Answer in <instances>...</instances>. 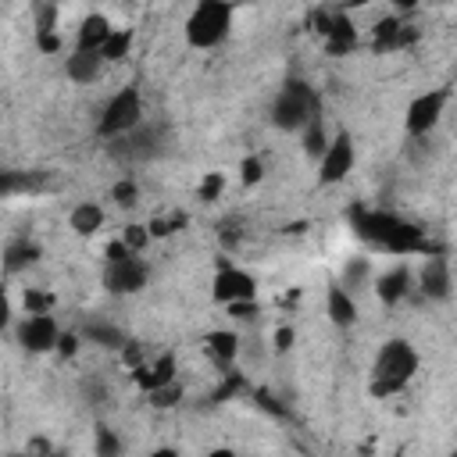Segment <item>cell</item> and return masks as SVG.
Segmentation results:
<instances>
[{"instance_id":"cell-1","label":"cell","mask_w":457,"mask_h":457,"mask_svg":"<svg viewBox=\"0 0 457 457\" xmlns=\"http://www.w3.org/2000/svg\"><path fill=\"white\" fill-rule=\"evenodd\" d=\"M350 228L361 243H368L371 250L393 253V257H411V253H443V246L411 218L382 211V207H368V204H353L346 211Z\"/></svg>"},{"instance_id":"cell-2","label":"cell","mask_w":457,"mask_h":457,"mask_svg":"<svg viewBox=\"0 0 457 457\" xmlns=\"http://www.w3.org/2000/svg\"><path fill=\"white\" fill-rule=\"evenodd\" d=\"M421 368V357L414 350L411 339L403 336H389L378 350H375V361H371V375H368V393L375 400H386V396H396L411 386V378L418 375Z\"/></svg>"},{"instance_id":"cell-3","label":"cell","mask_w":457,"mask_h":457,"mask_svg":"<svg viewBox=\"0 0 457 457\" xmlns=\"http://www.w3.org/2000/svg\"><path fill=\"white\" fill-rule=\"evenodd\" d=\"M318 114H321L318 89H314L311 82L289 75V79L278 86L275 100H271V125H275L278 132H303V125H307L311 118H318Z\"/></svg>"},{"instance_id":"cell-4","label":"cell","mask_w":457,"mask_h":457,"mask_svg":"<svg viewBox=\"0 0 457 457\" xmlns=\"http://www.w3.org/2000/svg\"><path fill=\"white\" fill-rule=\"evenodd\" d=\"M232 21H236V7L228 0H196L182 32L193 50H214L228 39Z\"/></svg>"},{"instance_id":"cell-5","label":"cell","mask_w":457,"mask_h":457,"mask_svg":"<svg viewBox=\"0 0 457 457\" xmlns=\"http://www.w3.org/2000/svg\"><path fill=\"white\" fill-rule=\"evenodd\" d=\"M143 114H146V104H143V89L139 86H121L100 111L96 118V136L100 139H121L129 132H136L143 125Z\"/></svg>"},{"instance_id":"cell-6","label":"cell","mask_w":457,"mask_h":457,"mask_svg":"<svg viewBox=\"0 0 457 457\" xmlns=\"http://www.w3.org/2000/svg\"><path fill=\"white\" fill-rule=\"evenodd\" d=\"M450 96H453V89H450V86H436V89L418 93V96L407 104V111H403V132H407L411 139L428 136V132L443 121Z\"/></svg>"},{"instance_id":"cell-7","label":"cell","mask_w":457,"mask_h":457,"mask_svg":"<svg viewBox=\"0 0 457 457\" xmlns=\"http://www.w3.org/2000/svg\"><path fill=\"white\" fill-rule=\"evenodd\" d=\"M357 164V146H353V136L346 129H339L328 143V150L321 154L318 161V186H339Z\"/></svg>"},{"instance_id":"cell-8","label":"cell","mask_w":457,"mask_h":457,"mask_svg":"<svg viewBox=\"0 0 457 457\" xmlns=\"http://www.w3.org/2000/svg\"><path fill=\"white\" fill-rule=\"evenodd\" d=\"M150 282V264L143 261V253H129L121 261H107L104 264V286L114 293V296H132V293H143Z\"/></svg>"},{"instance_id":"cell-9","label":"cell","mask_w":457,"mask_h":457,"mask_svg":"<svg viewBox=\"0 0 457 457\" xmlns=\"http://www.w3.org/2000/svg\"><path fill=\"white\" fill-rule=\"evenodd\" d=\"M61 325L54 314H25L14 328V339L25 353H54L61 343Z\"/></svg>"},{"instance_id":"cell-10","label":"cell","mask_w":457,"mask_h":457,"mask_svg":"<svg viewBox=\"0 0 457 457\" xmlns=\"http://www.w3.org/2000/svg\"><path fill=\"white\" fill-rule=\"evenodd\" d=\"M211 296L221 307L236 303V300H250V296H257V278L246 268L232 264V261H218V271H214V282H211Z\"/></svg>"},{"instance_id":"cell-11","label":"cell","mask_w":457,"mask_h":457,"mask_svg":"<svg viewBox=\"0 0 457 457\" xmlns=\"http://www.w3.org/2000/svg\"><path fill=\"white\" fill-rule=\"evenodd\" d=\"M414 289L425 296V300H450L453 293V271H450V261L446 253H425L421 268L414 271Z\"/></svg>"},{"instance_id":"cell-12","label":"cell","mask_w":457,"mask_h":457,"mask_svg":"<svg viewBox=\"0 0 457 457\" xmlns=\"http://www.w3.org/2000/svg\"><path fill=\"white\" fill-rule=\"evenodd\" d=\"M411 43H418V25H407L403 14H386L371 29V50L375 54H400Z\"/></svg>"},{"instance_id":"cell-13","label":"cell","mask_w":457,"mask_h":457,"mask_svg":"<svg viewBox=\"0 0 457 457\" xmlns=\"http://www.w3.org/2000/svg\"><path fill=\"white\" fill-rule=\"evenodd\" d=\"M371 289H375V296H378L382 307L403 303V300L414 293V271H411V264H403V261H400V264H389L386 271L375 275Z\"/></svg>"},{"instance_id":"cell-14","label":"cell","mask_w":457,"mask_h":457,"mask_svg":"<svg viewBox=\"0 0 457 457\" xmlns=\"http://www.w3.org/2000/svg\"><path fill=\"white\" fill-rule=\"evenodd\" d=\"M357 43H361V32H357L353 18H350L343 7H336V11H332V25H328V32L321 36L325 54H328V57H346V54L357 50Z\"/></svg>"},{"instance_id":"cell-15","label":"cell","mask_w":457,"mask_h":457,"mask_svg":"<svg viewBox=\"0 0 457 457\" xmlns=\"http://www.w3.org/2000/svg\"><path fill=\"white\" fill-rule=\"evenodd\" d=\"M175 371H179V357H175L171 350H164V353H157L154 361H143L139 368H132V382H136L143 393H150V389H157V386L175 382Z\"/></svg>"},{"instance_id":"cell-16","label":"cell","mask_w":457,"mask_h":457,"mask_svg":"<svg viewBox=\"0 0 457 457\" xmlns=\"http://www.w3.org/2000/svg\"><path fill=\"white\" fill-rule=\"evenodd\" d=\"M325 314H328V321H332L336 328H353L357 318H361L357 296H353L343 282H332V286L325 289Z\"/></svg>"},{"instance_id":"cell-17","label":"cell","mask_w":457,"mask_h":457,"mask_svg":"<svg viewBox=\"0 0 457 457\" xmlns=\"http://www.w3.org/2000/svg\"><path fill=\"white\" fill-rule=\"evenodd\" d=\"M204 350H207V357L221 371H228V368H236L243 343H239V332L236 328H211V332H204Z\"/></svg>"},{"instance_id":"cell-18","label":"cell","mask_w":457,"mask_h":457,"mask_svg":"<svg viewBox=\"0 0 457 457\" xmlns=\"http://www.w3.org/2000/svg\"><path fill=\"white\" fill-rule=\"evenodd\" d=\"M104 54L100 50H71L68 57H64V75L75 82V86H89V82H96L100 79V71H104Z\"/></svg>"},{"instance_id":"cell-19","label":"cell","mask_w":457,"mask_h":457,"mask_svg":"<svg viewBox=\"0 0 457 457\" xmlns=\"http://www.w3.org/2000/svg\"><path fill=\"white\" fill-rule=\"evenodd\" d=\"M111 32H114L111 18L100 14V11H89V14L79 21V29H75V46H79V50H104V43H107Z\"/></svg>"},{"instance_id":"cell-20","label":"cell","mask_w":457,"mask_h":457,"mask_svg":"<svg viewBox=\"0 0 457 457\" xmlns=\"http://www.w3.org/2000/svg\"><path fill=\"white\" fill-rule=\"evenodd\" d=\"M39 257H43V246L36 239H29V236H18V239H11L4 246V271L7 275H18V271L32 268Z\"/></svg>"},{"instance_id":"cell-21","label":"cell","mask_w":457,"mask_h":457,"mask_svg":"<svg viewBox=\"0 0 457 457\" xmlns=\"http://www.w3.org/2000/svg\"><path fill=\"white\" fill-rule=\"evenodd\" d=\"M68 228H71L75 236H82V239L96 236V232L104 228V207H100V204H93V200L75 204V207H71V214H68Z\"/></svg>"},{"instance_id":"cell-22","label":"cell","mask_w":457,"mask_h":457,"mask_svg":"<svg viewBox=\"0 0 457 457\" xmlns=\"http://www.w3.org/2000/svg\"><path fill=\"white\" fill-rule=\"evenodd\" d=\"M82 339L93 343V346H104V350H121V343L129 339L114 321H104V318H89L82 325Z\"/></svg>"},{"instance_id":"cell-23","label":"cell","mask_w":457,"mask_h":457,"mask_svg":"<svg viewBox=\"0 0 457 457\" xmlns=\"http://www.w3.org/2000/svg\"><path fill=\"white\" fill-rule=\"evenodd\" d=\"M328 143H332V136L325 132L321 114H318V118H311V121L303 125V154H307L311 161H321V154L328 150Z\"/></svg>"},{"instance_id":"cell-24","label":"cell","mask_w":457,"mask_h":457,"mask_svg":"<svg viewBox=\"0 0 457 457\" xmlns=\"http://www.w3.org/2000/svg\"><path fill=\"white\" fill-rule=\"evenodd\" d=\"M350 293H357V289H364V286H371V261L368 257H353V261H346L343 264V278H339Z\"/></svg>"},{"instance_id":"cell-25","label":"cell","mask_w":457,"mask_h":457,"mask_svg":"<svg viewBox=\"0 0 457 457\" xmlns=\"http://www.w3.org/2000/svg\"><path fill=\"white\" fill-rule=\"evenodd\" d=\"M21 307H25V314H54V307H57V296H54L50 289H39V286H25V293H21Z\"/></svg>"},{"instance_id":"cell-26","label":"cell","mask_w":457,"mask_h":457,"mask_svg":"<svg viewBox=\"0 0 457 457\" xmlns=\"http://www.w3.org/2000/svg\"><path fill=\"white\" fill-rule=\"evenodd\" d=\"M146 225H150V232H154V239H168V236L182 232V228L189 225V218H186V211H171V214H154Z\"/></svg>"},{"instance_id":"cell-27","label":"cell","mask_w":457,"mask_h":457,"mask_svg":"<svg viewBox=\"0 0 457 457\" xmlns=\"http://www.w3.org/2000/svg\"><path fill=\"white\" fill-rule=\"evenodd\" d=\"M111 200H114V207H121V211H132V207L139 204V182H136L132 175H121V179H114V186H111Z\"/></svg>"},{"instance_id":"cell-28","label":"cell","mask_w":457,"mask_h":457,"mask_svg":"<svg viewBox=\"0 0 457 457\" xmlns=\"http://www.w3.org/2000/svg\"><path fill=\"white\" fill-rule=\"evenodd\" d=\"M236 393H250V382H246V375L243 371H236V368H228L225 371V378H221V386L211 393V403H221V400H232Z\"/></svg>"},{"instance_id":"cell-29","label":"cell","mask_w":457,"mask_h":457,"mask_svg":"<svg viewBox=\"0 0 457 457\" xmlns=\"http://www.w3.org/2000/svg\"><path fill=\"white\" fill-rule=\"evenodd\" d=\"M182 396H186V389H182L179 382H168V386L150 389V393H146V403H150V407H157V411H171V407H179V403H182Z\"/></svg>"},{"instance_id":"cell-30","label":"cell","mask_w":457,"mask_h":457,"mask_svg":"<svg viewBox=\"0 0 457 457\" xmlns=\"http://www.w3.org/2000/svg\"><path fill=\"white\" fill-rule=\"evenodd\" d=\"M121 239H125V246H129L132 253H146V246L154 243V232H150L146 221H129V225L121 228Z\"/></svg>"},{"instance_id":"cell-31","label":"cell","mask_w":457,"mask_h":457,"mask_svg":"<svg viewBox=\"0 0 457 457\" xmlns=\"http://www.w3.org/2000/svg\"><path fill=\"white\" fill-rule=\"evenodd\" d=\"M129 50H132V32L129 29H114L111 36H107V43H104V61H125L129 57Z\"/></svg>"},{"instance_id":"cell-32","label":"cell","mask_w":457,"mask_h":457,"mask_svg":"<svg viewBox=\"0 0 457 457\" xmlns=\"http://www.w3.org/2000/svg\"><path fill=\"white\" fill-rule=\"evenodd\" d=\"M225 186H228V179H225L221 171H207V175L200 179V186H196V200H200V204H218L221 193H225Z\"/></svg>"},{"instance_id":"cell-33","label":"cell","mask_w":457,"mask_h":457,"mask_svg":"<svg viewBox=\"0 0 457 457\" xmlns=\"http://www.w3.org/2000/svg\"><path fill=\"white\" fill-rule=\"evenodd\" d=\"M250 400L264 411V414H271V418H289V407H286V400H278L271 389H250Z\"/></svg>"},{"instance_id":"cell-34","label":"cell","mask_w":457,"mask_h":457,"mask_svg":"<svg viewBox=\"0 0 457 457\" xmlns=\"http://www.w3.org/2000/svg\"><path fill=\"white\" fill-rule=\"evenodd\" d=\"M225 311H228V318H232V321H239V325H253V321L261 318V303H257V296H250V300H236V303H225Z\"/></svg>"},{"instance_id":"cell-35","label":"cell","mask_w":457,"mask_h":457,"mask_svg":"<svg viewBox=\"0 0 457 457\" xmlns=\"http://www.w3.org/2000/svg\"><path fill=\"white\" fill-rule=\"evenodd\" d=\"M261 179H264V157H261V154L243 157V164H239V182H243L246 189H253Z\"/></svg>"},{"instance_id":"cell-36","label":"cell","mask_w":457,"mask_h":457,"mask_svg":"<svg viewBox=\"0 0 457 457\" xmlns=\"http://www.w3.org/2000/svg\"><path fill=\"white\" fill-rule=\"evenodd\" d=\"M100 457H114V453H121L125 446H121V439L114 436V428H107V425H96V446H93Z\"/></svg>"},{"instance_id":"cell-37","label":"cell","mask_w":457,"mask_h":457,"mask_svg":"<svg viewBox=\"0 0 457 457\" xmlns=\"http://www.w3.org/2000/svg\"><path fill=\"white\" fill-rule=\"evenodd\" d=\"M118 357H121V361H125V368L132 371V368H139V364L146 361V346H143L139 339H132V336H129V339L121 343V350H118Z\"/></svg>"},{"instance_id":"cell-38","label":"cell","mask_w":457,"mask_h":457,"mask_svg":"<svg viewBox=\"0 0 457 457\" xmlns=\"http://www.w3.org/2000/svg\"><path fill=\"white\" fill-rule=\"evenodd\" d=\"M61 46H64V39H61L57 29H50V32H36V50H39V54L54 57V54H61Z\"/></svg>"},{"instance_id":"cell-39","label":"cell","mask_w":457,"mask_h":457,"mask_svg":"<svg viewBox=\"0 0 457 457\" xmlns=\"http://www.w3.org/2000/svg\"><path fill=\"white\" fill-rule=\"evenodd\" d=\"M82 343H86V339H82V332H61V343H57V350H54V353H57L61 361H71V357L79 353V346H82Z\"/></svg>"},{"instance_id":"cell-40","label":"cell","mask_w":457,"mask_h":457,"mask_svg":"<svg viewBox=\"0 0 457 457\" xmlns=\"http://www.w3.org/2000/svg\"><path fill=\"white\" fill-rule=\"evenodd\" d=\"M328 25H332V11H328V7H318V11H311V18H307V29H311L318 39L328 32Z\"/></svg>"},{"instance_id":"cell-41","label":"cell","mask_w":457,"mask_h":457,"mask_svg":"<svg viewBox=\"0 0 457 457\" xmlns=\"http://www.w3.org/2000/svg\"><path fill=\"white\" fill-rule=\"evenodd\" d=\"M39 182V175H29V179H21V186L25 189H32ZM0 189H4V196H11L14 189H18V171H4V182H0Z\"/></svg>"},{"instance_id":"cell-42","label":"cell","mask_w":457,"mask_h":457,"mask_svg":"<svg viewBox=\"0 0 457 457\" xmlns=\"http://www.w3.org/2000/svg\"><path fill=\"white\" fill-rule=\"evenodd\" d=\"M293 339H296V332H293L289 325H278V328H275V336H271V346H275V353H286V350H293Z\"/></svg>"},{"instance_id":"cell-43","label":"cell","mask_w":457,"mask_h":457,"mask_svg":"<svg viewBox=\"0 0 457 457\" xmlns=\"http://www.w3.org/2000/svg\"><path fill=\"white\" fill-rule=\"evenodd\" d=\"M218 239H221V246H228V250H232V246L239 243V228H236V225H221Z\"/></svg>"},{"instance_id":"cell-44","label":"cell","mask_w":457,"mask_h":457,"mask_svg":"<svg viewBox=\"0 0 457 457\" xmlns=\"http://www.w3.org/2000/svg\"><path fill=\"white\" fill-rule=\"evenodd\" d=\"M25 453H54V446L46 439H29L25 443Z\"/></svg>"},{"instance_id":"cell-45","label":"cell","mask_w":457,"mask_h":457,"mask_svg":"<svg viewBox=\"0 0 457 457\" xmlns=\"http://www.w3.org/2000/svg\"><path fill=\"white\" fill-rule=\"evenodd\" d=\"M393 4V11L396 14H411V11H418L421 7V0H389Z\"/></svg>"},{"instance_id":"cell-46","label":"cell","mask_w":457,"mask_h":457,"mask_svg":"<svg viewBox=\"0 0 457 457\" xmlns=\"http://www.w3.org/2000/svg\"><path fill=\"white\" fill-rule=\"evenodd\" d=\"M350 7H364V4H371V0H346Z\"/></svg>"},{"instance_id":"cell-47","label":"cell","mask_w":457,"mask_h":457,"mask_svg":"<svg viewBox=\"0 0 457 457\" xmlns=\"http://www.w3.org/2000/svg\"><path fill=\"white\" fill-rule=\"evenodd\" d=\"M32 4H57V7H61L64 0H32Z\"/></svg>"}]
</instances>
